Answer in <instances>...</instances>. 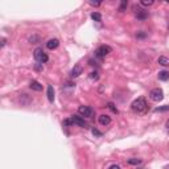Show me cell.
I'll list each match as a JSON object with an SVG mask.
<instances>
[{
    "label": "cell",
    "instance_id": "cell-1",
    "mask_svg": "<svg viewBox=\"0 0 169 169\" xmlns=\"http://www.w3.org/2000/svg\"><path fill=\"white\" fill-rule=\"evenodd\" d=\"M131 108H132V111L136 112V114H144V112H147L148 105H147L145 98L140 97V98H137V99H135L134 102L131 103Z\"/></svg>",
    "mask_w": 169,
    "mask_h": 169
},
{
    "label": "cell",
    "instance_id": "cell-2",
    "mask_svg": "<svg viewBox=\"0 0 169 169\" xmlns=\"http://www.w3.org/2000/svg\"><path fill=\"white\" fill-rule=\"evenodd\" d=\"M33 56H35V60L37 61L38 64H45V62H48V60H49L48 54L41 49V48H36L35 52H33Z\"/></svg>",
    "mask_w": 169,
    "mask_h": 169
},
{
    "label": "cell",
    "instance_id": "cell-3",
    "mask_svg": "<svg viewBox=\"0 0 169 169\" xmlns=\"http://www.w3.org/2000/svg\"><path fill=\"white\" fill-rule=\"evenodd\" d=\"M149 98H151L152 100H155V102H161V100L164 99V91H162L161 89H159V87H156V89L151 90Z\"/></svg>",
    "mask_w": 169,
    "mask_h": 169
},
{
    "label": "cell",
    "instance_id": "cell-4",
    "mask_svg": "<svg viewBox=\"0 0 169 169\" xmlns=\"http://www.w3.org/2000/svg\"><path fill=\"white\" fill-rule=\"evenodd\" d=\"M111 52H112L111 46H108V45H102V46H99L95 50V56H97V57H106V56L110 54Z\"/></svg>",
    "mask_w": 169,
    "mask_h": 169
},
{
    "label": "cell",
    "instance_id": "cell-5",
    "mask_svg": "<svg viewBox=\"0 0 169 169\" xmlns=\"http://www.w3.org/2000/svg\"><path fill=\"white\" fill-rule=\"evenodd\" d=\"M78 112H79V115H82L84 118H90L92 115V108L89 106H79V108H78Z\"/></svg>",
    "mask_w": 169,
    "mask_h": 169
},
{
    "label": "cell",
    "instance_id": "cell-6",
    "mask_svg": "<svg viewBox=\"0 0 169 169\" xmlns=\"http://www.w3.org/2000/svg\"><path fill=\"white\" fill-rule=\"evenodd\" d=\"M72 122H73V126H79V127H83V128H86L87 124L84 123V120L82 119V116H77V115H73L72 116Z\"/></svg>",
    "mask_w": 169,
    "mask_h": 169
},
{
    "label": "cell",
    "instance_id": "cell-7",
    "mask_svg": "<svg viewBox=\"0 0 169 169\" xmlns=\"http://www.w3.org/2000/svg\"><path fill=\"white\" fill-rule=\"evenodd\" d=\"M98 122H99V124L100 126H103V127H106V126H108L110 123H111V118L108 116V115H99V118H98Z\"/></svg>",
    "mask_w": 169,
    "mask_h": 169
},
{
    "label": "cell",
    "instance_id": "cell-8",
    "mask_svg": "<svg viewBox=\"0 0 169 169\" xmlns=\"http://www.w3.org/2000/svg\"><path fill=\"white\" fill-rule=\"evenodd\" d=\"M58 45H60V41H58L57 38H50V40L46 42V48L48 49H50V50L57 49Z\"/></svg>",
    "mask_w": 169,
    "mask_h": 169
},
{
    "label": "cell",
    "instance_id": "cell-9",
    "mask_svg": "<svg viewBox=\"0 0 169 169\" xmlns=\"http://www.w3.org/2000/svg\"><path fill=\"white\" fill-rule=\"evenodd\" d=\"M82 72H83L82 66H81V65H75V66L73 67V70H72V77H73V78L79 77V75L82 74Z\"/></svg>",
    "mask_w": 169,
    "mask_h": 169
},
{
    "label": "cell",
    "instance_id": "cell-10",
    "mask_svg": "<svg viewBox=\"0 0 169 169\" xmlns=\"http://www.w3.org/2000/svg\"><path fill=\"white\" fill-rule=\"evenodd\" d=\"M46 95H48V99H49V102L53 103V100H54V89H53L52 84H49V86H48Z\"/></svg>",
    "mask_w": 169,
    "mask_h": 169
},
{
    "label": "cell",
    "instance_id": "cell-11",
    "mask_svg": "<svg viewBox=\"0 0 169 169\" xmlns=\"http://www.w3.org/2000/svg\"><path fill=\"white\" fill-rule=\"evenodd\" d=\"M148 16V13L145 12L144 9H142V8H137L136 9V17L139 19V20H145Z\"/></svg>",
    "mask_w": 169,
    "mask_h": 169
},
{
    "label": "cell",
    "instance_id": "cell-12",
    "mask_svg": "<svg viewBox=\"0 0 169 169\" xmlns=\"http://www.w3.org/2000/svg\"><path fill=\"white\" fill-rule=\"evenodd\" d=\"M29 87L32 90H35V91H41L42 90V84L40 82H37V81H32V82L29 83Z\"/></svg>",
    "mask_w": 169,
    "mask_h": 169
},
{
    "label": "cell",
    "instance_id": "cell-13",
    "mask_svg": "<svg viewBox=\"0 0 169 169\" xmlns=\"http://www.w3.org/2000/svg\"><path fill=\"white\" fill-rule=\"evenodd\" d=\"M157 64L161 65V66H169V58L168 57H164V56H161V57L157 58Z\"/></svg>",
    "mask_w": 169,
    "mask_h": 169
},
{
    "label": "cell",
    "instance_id": "cell-14",
    "mask_svg": "<svg viewBox=\"0 0 169 169\" xmlns=\"http://www.w3.org/2000/svg\"><path fill=\"white\" fill-rule=\"evenodd\" d=\"M157 77H159L160 81H168V79H169V72H165V70H162V72H159Z\"/></svg>",
    "mask_w": 169,
    "mask_h": 169
},
{
    "label": "cell",
    "instance_id": "cell-15",
    "mask_svg": "<svg viewBox=\"0 0 169 169\" xmlns=\"http://www.w3.org/2000/svg\"><path fill=\"white\" fill-rule=\"evenodd\" d=\"M142 162H143L142 159H135V157L128 160V164H131V165H139V164H142Z\"/></svg>",
    "mask_w": 169,
    "mask_h": 169
},
{
    "label": "cell",
    "instance_id": "cell-16",
    "mask_svg": "<svg viewBox=\"0 0 169 169\" xmlns=\"http://www.w3.org/2000/svg\"><path fill=\"white\" fill-rule=\"evenodd\" d=\"M91 19L94 21H100L102 20V15H100L99 12H92L91 13Z\"/></svg>",
    "mask_w": 169,
    "mask_h": 169
},
{
    "label": "cell",
    "instance_id": "cell-17",
    "mask_svg": "<svg viewBox=\"0 0 169 169\" xmlns=\"http://www.w3.org/2000/svg\"><path fill=\"white\" fill-rule=\"evenodd\" d=\"M28 40H29V42H32V44H37V42L40 41V37H38L37 35H32L28 37Z\"/></svg>",
    "mask_w": 169,
    "mask_h": 169
},
{
    "label": "cell",
    "instance_id": "cell-18",
    "mask_svg": "<svg viewBox=\"0 0 169 169\" xmlns=\"http://www.w3.org/2000/svg\"><path fill=\"white\" fill-rule=\"evenodd\" d=\"M107 107H108V108L111 110V111L114 112V114H119V111H118V108H116V107H115V105H114V103L108 102V103H107Z\"/></svg>",
    "mask_w": 169,
    "mask_h": 169
},
{
    "label": "cell",
    "instance_id": "cell-19",
    "mask_svg": "<svg viewBox=\"0 0 169 169\" xmlns=\"http://www.w3.org/2000/svg\"><path fill=\"white\" fill-rule=\"evenodd\" d=\"M89 77H90V79L97 81V79H99V73H98V72H91Z\"/></svg>",
    "mask_w": 169,
    "mask_h": 169
},
{
    "label": "cell",
    "instance_id": "cell-20",
    "mask_svg": "<svg viewBox=\"0 0 169 169\" xmlns=\"http://www.w3.org/2000/svg\"><path fill=\"white\" fill-rule=\"evenodd\" d=\"M127 5H128V1H127V0H123L119 5V12H123V11L127 8Z\"/></svg>",
    "mask_w": 169,
    "mask_h": 169
},
{
    "label": "cell",
    "instance_id": "cell-21",
    "mask_svg": "<svg viewBox=\"0 0 169 169\" xmlns=\"http://www.w3.org/2000/svg\"><path fill=\"white\" fill-rule=\"evenodd\" d=\"M140 4L144 5V7H151V5H153V0H142Z\"/></svg>",
    "mask_w": 169,
    "mask_h": 169
},
{
    "label": "cell",
    "instance_id": "cell-22",
    "mask_svg": "<svg viewBox=\"0 0 169 169\" xmlns=\"http://www.w3.org/2000/svg\"><path fill=\"white\" fill-rule=\"evenodd\" d=\"M169 110V106H162V107H156V108H155V111L156 112H162V111H168Z\"/></svg>",
    "mask_w": 169,
    "mask_h": 169
},
{
    "label": "cell",
    "instance_id": "cell-23",
    "mask_svg": "<svg viewBox=\"0 0 169 169\" xmlns=\"http://www.w3.org/2000/svg\"><path fill=\"white\" fill-rule=\"evenodd\" d=\"M91 132H92V135H94V136H98V137H100V136H102V132H100V131H98L97 128H92V129H91Z\"/></svg>",
    "mask_w": 169,
    "mask_h": 169
},
{
    "label": "cell",
    "instance_id": "cell-24",
    "mask_svg": "<svg viewBox=\"0 0 169 169\" xmlns=\"http://www.w3.org/2000/svg\"><path fill=\"white\" fill-rule=\"evenodd\" d=\"M35 70L36 72H42V70H44V66H42V64H36L35 65Z\"/></svg>",
    "mask_w": 169,
    "mask_h": 169
},
{
    "label": "cell",
    "instance_id": "cell-25",
    "mask_svg": "<svg viewBox=\"0 0 169 169\" xmlns=\"http://www.w3.org/2000/svg\"><path fill=\"white\" fill-rule=\"evenodd\" d=\"M5 42H7V40H5L4 37H1V40H0V46L4 48V46H5Z\"/></svg>",
    "mask_w": 169,
    "mask_h": 169
},
{
    "label": "cell",
    "instance_id": "cell-26",
    "mask_svg": "<svg viewBox=\"0 0 169 169\" xmlns=\"http://www.w3.org/2000/svg\"><path fill=\"white\" fill-rule=\"evenodd\" d=\"M136 37H139V38H144V37H145V33H143V32L136 33Z\"/></svg>",
    "mask_w": 169,
    "mask_h": 169
},
{
    "label": "cell",
    "instance_id": "cell-27",
    "mask_svg": "<svg viewBox=\"0 0 169 169\" xmlns=\"http://www.w3.org/2000/svg\"><path fill=\"white\" fill-rule=\"evenodd\" d=\"M107 169H120V167L119 165H116V164H112V165H110Z\"/></svg>",
    "mask_w": 169,
    "mask_h": 169
},
{
    "label": "cell",
    "instance_id": "cell-28",
    "mask_svg": "<svg viewBox=\"0 0 169 169\" xmlns=\"http://www.w3.org/2000/svg\"><path fill=\"white\" fill-rule=\"evenodd\" d=\"M90 4H91L92 7H98V5H100V3H90Z\"/></svg>",
    "mask_w": 169,
    "mask_h": 169
},
{
    "label": "cell",
    "instance_id": "cell-29",
    "mask_svg": "<svg viewBox=\"0 0 169 169\" xmlns=\"http://www.w3.org/2000/svg\"><path fill=\"white\" fill-rule=\"evenodd\" d=\"M165 126H167V128H169V119L167 120V123H165Z\"/></svg>",
    "mask_w": 169,
    "mask_h": 169
},
{
    "label": "cell",
    "instance_id": "cell-30",
    "mask_svg": "<svg viewBox=\"0 0 169 169\" xmlns=\"http://www.w3.org/2000/svg\"><path fill=\"white\" fill-rule=\"evenodd\" d=\"M165 169H169V165H168V167H165Z\"/></svg>",
    "mask_w": 169,
    "mask_h": 169
}]
</instances>
